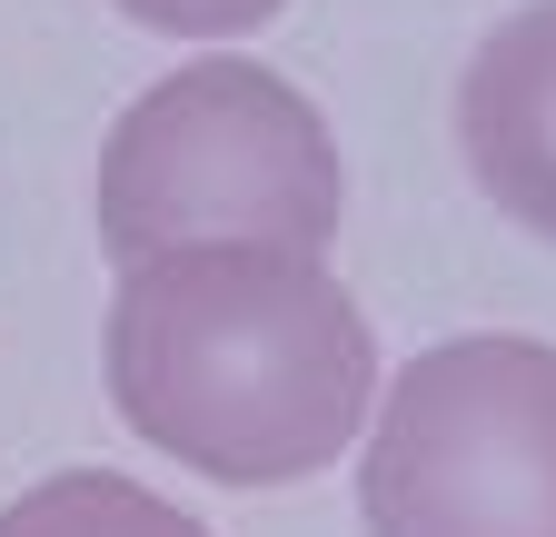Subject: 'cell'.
I'll return each instance as SVG.
<instances>
[{"label":"cell","mask_w":556,"mask_h":537,"mask_svg":"<svg viewBox=\"0 0 556 537\" xmlns=\"http://www.w3.org/2000/svg\"><path fill=\"white\" fill-rule=\"evenodd\" d=\"M368 537H556V349L447 339L407 359L358 458Z\"/></svg>","instance_id":"obj_3"},{"label":"cell","mask_w":556,"mask_h":537,"mask_svg":"<svg viewBox=\"0 0 556 537\" xmlns=\"http://www.w3.org/2000/svg\"><path fill=\"white\" fill-rule=\"evenodd\" d=\"M0 537H208V527L150 498L139 478H119V467H60V478L0 508Z\"/></svg>","instance_id":"obj_5"},{"label":"cell","mask_w":556,"mask_h":537,"mask_svg":"<svg viewBox=\"0 0 556 537\" xmlns=\"http://www.w3.org/2000/svg\"><path fill=\"white\" fill-rule=\"evenodd\" d=\"M457 150L517 229L556 249V0L497 21L457 80Z\"/></svg>","instance_id":"obj_4"},{"label":"cell","mask_w":556,"mask_h":537,"mask_svg":"<svg viewBox=\"0 0 556 537\" xmlns=\"http://www.w3.org/2000/svg\"><path fill=\"white\" fill-rule=\"evenodd\" d=\"M100 369L119 419L219 488H289L368 419L378 339L308 249H160L139 259Z\"/></svg>","instance_id":"obj_1"},{"label":"cell","mask_w":556,"mask_h":537,"mask_svg":"<svg viewBox=\"0 0 556 537\" xmlns=\"http://www.w3.org/2000/svg\"><path fill=\"white\" fill-rule=\"evenodd\" d=\"M129 21H150V30H179V40H219V30H258L278 21V0H119Z\"/></svg>","instance_id":"obj_6"},{"label":"cell","mask_w":556,"mask_h":537,"mask_svg":"<svg viewBox=\"0 0 556 537\" xmlns=\"http://www.w3.org/2000/svg\"><path fill=\"white\" fill-rule=\"evenodd\" d=\"M110 259L160 249H328L338 239V140L258 60H189L150 80L100 150Z\"/></svg>","instance_id":"obj_2"}]
</instances>
